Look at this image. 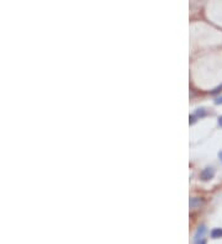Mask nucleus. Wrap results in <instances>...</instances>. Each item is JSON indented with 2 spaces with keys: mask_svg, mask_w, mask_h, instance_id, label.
<instances>
[{
  "mask_svg": "<svg viewBox=\"0 0 222 244\" xmlns=\"http://www.w3.org/2000/svg\"><path fill=\"white\" fill-rule=\"evenodd\" d=\"M214 175H215V170L212 168H205L204 170L201 172V174H200V178H201V180H204V181H207V180H210V179H212L214 178Z\"/></svg>",
  "mask_w": 222,
  "mask_h": 244,
  "instance_id": "1",
  "label": "nucleus"
},
{
  "mask_svg": "<svg viewBox=\"0 0 222 244\" xmlns=\"http://www.w3.org/2000/svg\"><path fill=\"white\" fill-rule=\"evenodd\" d=\"M205 232H206V229H205V227H204V226L199 227V229L196 232V236H195V243L196 242H201V240H205V239H204V234H205Z\"/></svg>",
  "mask_w": 222,
  "mask_h": 244,
  "instance_id": "2",
  "label": "nucleus"
},
{
  "mask_svg": "<svg viewBox=\"0 0 222 244\" xmlns=\"http://www.w3.org/2000/svg\"><path fill=\"white\" fill-rule=\"evenodd\" d=\"M211 237L217 239V238H222V228H215L211 232Z\"/></svg>",
  "mask_w": 222,
  "mask_h": 244,
  "instance_id": "3",
  "label": "nucleus"
},
{
  "mask_svg": "<svg viewBox=\"0 0 222 244\" xmlns=\"http://www.w3.org/2000/svg\"><path fill=\"white\" fill-rule=\"evenodd\" d=\"M202 203V200L201 199H197V197H195V199H191L190 200V207H197V206H200Z\"/></svg>",
  "mask_w": 222,
  "mask_h": 244,
  "instance_id": "4",
  "label": "nucleus"
},
{
  "mask_svg": "<svg viewBox=\"0 0 222 244\" xmlns=\"http://www.w3.org/2000/svg\"><path fill=\"white\" fill-rule=\"evenodd\" d=\"M215 102H216V104H217V105H220V104H222V96H221V98H218V99H217V100H216V101H215Z\"/></svg>",
  "mask_w": 222,
  "mask_h": 244,
  "instance_id": "5",
  "label": "nucleus"
},
{
  "mask_svg": "<svg viewBox=\"0 0 222 244\" xmlns=\"http://www.w3.org/2000/svg\"><path fill=\"white\" fill-rule=\"evenodd\" d=\"M218 125L222 127V116H221V117H218Z\"/></svg>",
  "mask_w": 222,
  "mask_h": 244,
  "instance_id": "6",
  "label": "nucleus"
},
{
  "mask_svg": "<svg viewBox=\"0 0 222 244\" xmlns=\"http://www.w3.org/2000/svg\"><path fill=\"white\" fill-rule=\"evenodd\" d=\"M218 157H220V159H221V162H222V151L218 153Z\"/></svg>",
  "mask_w": 222,
  "mask_h": 244,
  "instance_id": "7",
  "label": "nucleus"
}]
</instances>
